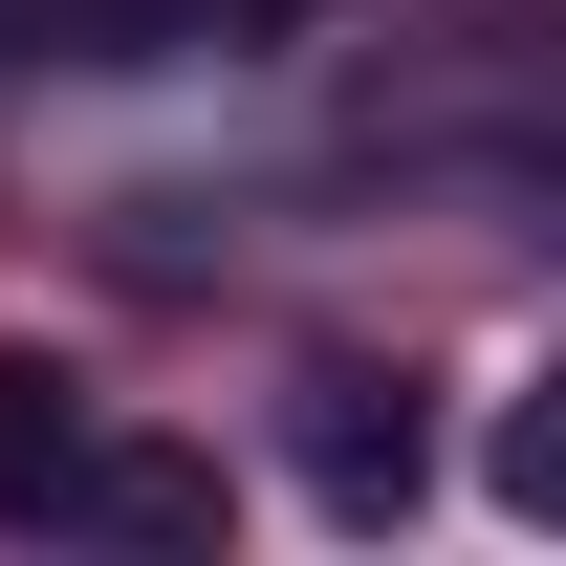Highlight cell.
<instances>
[{"label":"cell","mask_w":566,"mask_h":566,"mask_svg":"<svg viewBox=\"0 0 566 566\" xmlns=\"http://www.w3.org/2000/svg\"><path fill=\"white\" fill-rule=\"evenodd\" d=\"M66 480H87V392L44 349H0V523H66Z\"/></svg>","instance_id":"6da1fadb"},{"label":"cell","mask_w":566,"mask_h":566,"mask_svg":"<svg viewBox=\"0 0 566 566\" xmlns=\"http://www.w3.org/2000/svg\"><path fill=\"white\" fill-rule=\"evenodd\" d=\"M87 523H109V545H218V458H109V436H87Z\"/></svg>","instance_id":"7a4b0ae2"},{"label":"cell","mask_w":566,"mask_h":566,"mask_svg":"<svg viewBox=\"0 0 566 566\" xmlns=\"http://www.w3.org/2000/svg\"><path fill=\"white\" fill-rule=\"evenodd\" d=\"M305 480L349 501V523H370V501H415V415H370V392H327V415H305Z\"/></svg>","instance_id":"3957f363"}]
</instances>
